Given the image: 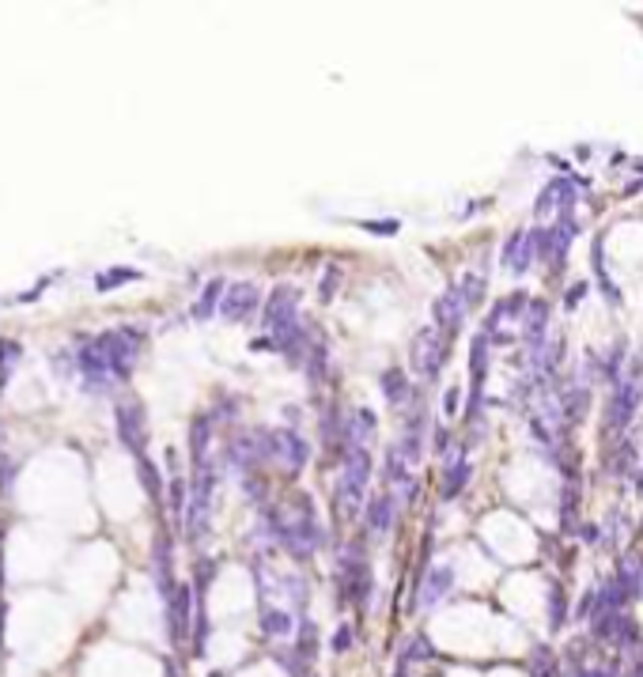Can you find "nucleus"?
I'll return each mask as SVG.
<instances>
[{"mask_svg": "<svg viewBox=\"0 0 643 677\" xmlns=\"http://www.w3.org/2000/svg\"><path fill=\"white\" fill-rule=\"evenodd\" d=\"M140 341H144L140 330H110V333H99L91 345L114 378H129V371H133L137 356H140Z\"/></svg>", "mask_w": 643, "mask_h": 677, "instance_id": "1", "label": "nucleus"}, {"mask_svg": "<svg viewBox=\"0 0 643 677\" xmlns=\"http://www.w3.org/2000/svg\"><path fill=\"white\" fill-rule=\"evenodd\" d=\"M579 235V224H575V216H560L557 224L549 227H533V238H538V261H545L552 272L564 269V261H568V246L572 238Z\"/></svg>", "mask_w": 643, "mask_h": 677, "instance_id": "2", "label": "nucleus"}, {"mask_svg": "<svg viewBox=\"0 0 643 677\" xmlns=\"http://www.w3.org/2000/svg\"><path fill=\"white\" fill-rule=\"evenodd\" d=\"M639 401H643V382L639 378H620L613 390H609V401H606V435L613 432L620 435L636 420L639 412Z\"/></svg>", "mask_w": 643, "mask_h": 677, "instance_id": "3", "label": "nucleus"}, {"mask_svg": "<svg viewBox=\"0 0 643 677\" xmlns=\"http://www.w3.org/2000/svg\"><path fill=\"white\" fill-rule=\"evenodd\" d=\"M299 299H303L299 288H291V284L272 288V296L265 299V311H261V325L269 330V337H280L299 325Z\"/></svg>", "mask_w": 643, "mask_h": 677, "instance_id": "4", "label": "nucleus"}, {"mask_svg": "<svg viewBox=\"0 0 643 677\" xmlns=\"http://www.w3.org/2000/svg\"><path fill=\"white\" fill-rule=\"evenodd\" d=\"M443 359H446V337L435 330V325L417 330V337H412V345H409L412 371H417L420 378H435V375H439V367H443Z\"/></svg>", "mask_w": 643, "mask_h": 677, "instance_id": "5", "label": "nucleus"}, {"mask_svg": "<svg viewBox=\"0 0 643 677\" xmlns=\"http://www.w3.org/2000/svg\"><path fill=\"white\" fill-rule=\"evenodd\" d=\"M265 451L269 458H280L288 469H303L311 462V443L296 428H277V432L265 428Z\"/></svg>", "mask_w": 643, "mask_h": 677, "instance_id": "6", "label": "nucleus"}, {"mask_svg": "<svg viewBox=\"0 0 643 677\" xmlns=\"http://www.w3.org/2000/svg\"><path fill=\"white\" fill-rule=\"evenodd\" d=\"M117 435H122V443L137 458H144L148 428H144V405H140V401H122V405H117Z\"/></svg>", "mask_w": 643, "mask_h": 677, "instance_id": "7", "label": "nucleus"}, {"mask_svg": "<svg viewBox=\"0 0 643 677\" xmlns=\"http://www.w3.org/2000/svg\"><path fill=\"white\" fill-rule=\"evenodd\" d=\"M575 201H579V193H575V182L572 178H552L549 185H541V193H538V204H533V212L541 216H549L552 209H557L560 216H568L575 209Z\"/></svg>", "mask_w": 643, "mask_h": 677, "instance_id": "8", "label": "nucleus"}, {"mask_svg": "<svg viewBox=\"0 0 643 677\" xmlns=\"http://www.w3.org/2000/svg\"><path fill=\"white\" fill-rule=\"evenodd\" d=\"M431 311H435V330H439L443 337H451L462 330V322H465V299H462V291H458V284L454 288H446L439 299L431 303Z\"/></svg>", "mask_w": 643, "mask_h": 677, "instance_id": "9", "label": "nucleus"}, {"mask_svg": "<svg viewBox=\"0 0 643 677\" xmlns=\"http://www.w3.org/2000/svg\"><path fill=\"white\" fill-rule=\"evenodd\" d=\"M261 432H265V428H261ZM261 432H238L235 439H231V446H227V458H231V462L243 469V473H257V465L269 458L265 443H257Z\"/></svg>", "mask_w": 643, "mask_h": 677, "instance_id": "10", "label": "nucleus"}, {"mask_svg": "<svg viewBox=\"0 0 643 677\" xmlns=\"http://www.w3.org/2000/svg\"><path fill=\"white\" fill-rule=\"evenodd\" d=\"M257 307H261V291L254 288V284L243 280V284H231V288H227V296L220 303V314L227 322H246Z\"/></svg>", "mask_w": 643, "mask_h": 677, "instance_id": "11", "label": "nucleus"}, {"mask_svg": "<svg viewBox=\"0 0 643 677\" xmlns=\"http://www.w3.org/2000/svg\"><path fill=\"white\" fill-rule=\"evenodd\" d=\"M533 258H538V238H533V231H511V238L504 243V258H499L504 269L522 277V272L533 265Z\"/></svg>", "mask_w": 643, "mask_h": 677, "instance_id": "12", "label": "nucleus"}, {"mask_svg": "<svg viewBox=\"0 0 643 677\" xmlns=\"http://www.w3.org/2000/svg\"><path fill=\"white\" fill-rule=\"evenodd\" d=\"M341 485L356 488V492H367V480H371V451L367 446H348V454L341 458Z\"/></svg>", "mask_w": 643, "mask_h": 677, "instance_id": "13", "label": "nucleus"}, {"mask_svg": "<svg viewBox=\"0 0 643 677\" xmlns=\"http://www.w3.org/2000/svg\"><path fill=\"white\" fill-rule=\"evenodd\" d=\"M375 435H378V412L367 405H356L348 412V446H367L371 451Z\"/></svg>", "mask_w": 643, "mask_h": 677, "instance_id": "14", "label": "nucleus"}, {"mask_svg": "<svg viewBox=\"0 0 643 677\" xmlns=\"http://www.w3.org/2000/svg\"><path fill=\"white\" fill-rule=\"evenodd\" d=\"M549 318H552L549 299H530V311H526V318H522V341H526L530 348H541V345H545Z\"/></svg>", "mask_w": 643, "mask_h": 677, "instance_id": "15", "label": "nucleus"}, {"mask_svg": "<svg viewBox=\"0 0 643 677\" xmlns=\"http://www.w3.org/2000/svg\"><path fill=\"white\" fill-rule=\"evenodd\" d=\"M394 511H398V499L390 496V492H378L375 499H367V507H364V522H367V530H371L375 538L390 533V526H394Z\"/></svg>", "mask_w": 643, "mask_h": 677, "instance_id": "16", "label": "nucleus"}, {"mask_svg": "<svg viewBox=\"0 0 643 677\" xmlns=\"http://www.w3.org/2000/svg\"><path fill=\"white\" fill-rule=\"evenodd\" d=\"M378 386H383L386 405H394V409H401V405H409V401H412V382H409V375L401 367H386L383 378H378Z\"/></svg>", "mask_w": 643, "mask_h": 677, "instance_id": "17", "label": "nucleus"}, {"mask_svg": "<svg viewBox=\"0 0 643 677\" xmlns=\"http://www.w3.org/2000/svg\"><path fill=\"white\" fill-rule=\"evenodd\" d=\"M303 371H307L311 386H322L325 371H330V345H325L322 333H314V341L307 345V359H303Z\"/></svg>", "mask_w": 643, "mask_h": 677, "instance_id": "18", "label": "nucleus"}, {"mask_svg": "<svg viewBox=\"0 0 643 677\" xmlns=\"http://www.w3.org/2000/svg\"><path fill=\"white\" fill-rule=\"evenodd\" d=\"M586 409H591V386H568L560 394V412H564V424H583L586 420Z\"/></svg>", "mask_w": 643, "mask_h": 677, "instance_id": "19", "label": "nucleus"}, {"mask_svg": "<svg viewBox=\"0 0 643 677\" xmlns=\"http://www.w3.org/2000/svg\"><path fill=\"white\" fill-rule=\"evenodd\" d=\"M470 473H473L470 458H454V462L446 465V473H443V488H439V496H443V499L462 496V492H465V485H470Z\"/></svg>", "mask_w": 643, "mask_h": 677, "instance_id": "20", "label": "nucleus"}, {"mask_svg": "<svg viewBox=\"0 0 643 677\" xmlns=\"http://www.w3.org/2000/svg\"><path fill=\"white\" fill-rule=\"evenodd\" d=\"M209 443H212V417H193L190 424V454H193V465H204V458H209Z\"/></svg>", "mask_w": 643, "mask_h": 677, "instance_id": "21", "label": "nucleus"}, {"mask_svg": "<svg viewBox=\"0 0 643 677\" xmlns=\"http://www.w3.org/2000/svg\"><path fill=\"white\" fill-rule=\"evenodd\" d=\"M488 352H492V337L481 330V333L473 337V345H470V375H473V390H481V386H485V375H488Z\"/></svg>", "mask_w": 643, "mask_h": 677, "instance_id": "22", "label": "nucleus"}, {"mask_svg": "<svg viewBox=\"0 0 643 677\" xmlns=\"http://www.w3.org/2000/svg\"><path fill=\"white\" fill-rule=\"evenodd\" d=\"M224 296H227V284H224L220 277H216V280H209V284H204V291H201V299L193 303V318H197V322L212 318V314H216V307H220V303H224Z\"/></svg>", "mask_w": 643, "mask_h": 677, "instance_id": "23", "label": "nucleus"}, {"mask_svg": "<svg viewBox=\"0 0 643 677\" xmlns=\"http://www.w3.org/2000/svg\"><path fill=\"white\" fill-rule=\"evenodd\" d=\"M575 511H579V488L568 480V485L560 488V530L564 533H579V519H575Z\"/></svg>", "mask_w": 643, "mask_h": 677, "instance_id": "24", "label": "nucleus"}, {"mask_svg": "<svg viewBox=\"0 0 643 677\" xmlns=\"http://www.w3.org/2000/svg\"><path fill=\"white\" fill-rule=\"evenodd\" d=\"M625 348H628V341H625V337H617L613 348H606V352H602V382H606V386H609V382L617 386V382L625 378V375H620V364H625V356H628Z\"/></svg>", "mask_w": 643, "mask_h": 677, "instance_id": "25", "label": "nucleus"}, {"mask_svg": "<svg viewBox=\"0 0 643 677\" xmlns=\"http://www.w3.org/2000/svg\"><path fill=\"white\" fill-rule=\"evenodd\" d=\"M485 277L481 272H465L462 280H458V291H462V299H465V311H473V307H481L485 303Z\"/></svg>", "mask_w": 643, "mask_h": 677, "instance_id": "26", "label": "nucleus"}, {"mask_svg": "<svg viewBox=\"0 0 643 677\" xmlns=\"http://www.w3.org/2000/svg\"><path fill=\"white\" fill-rule=\"evenodd\" d=\"M386 480H390V485H398V488L412 485L409 462H405V458H401V451H398V446H390V451H386Z\"/></svg>", "mask_w": 643, "mask_h": 677, "instance_id": "27", "label": "nucleus"}, {"mask_svg": "<svg viewBox=\"0 0 643 677\" xmlns=\"http://www.w3.org/2000/svg\"><path fill=\"white\" fill-rule=\"evenodd\" d=\"M632 462H636V446H632L628 439H620V443H617V454L606 458V469H609L613 477H625V473H636V469H632Z\"/></svg>", "mask_w": 643, "mask_h": 677, "instance_id": "28", "label": "nucleus"}, {"mask_svg": "<svg viewBox=\"0 0 643 677\" xmlns=\"http://www.w3.org/2000/svg\"><path fill=\"white\" fill-rule=\"evenodd\" d=\"M594 277H598V284H602V296H606V303H613V307H620V291H617V284L606 277V261H602V238L594 243Z\"/></svg>", "mask_w": 643, "mask_h": 677, "instance_id": "29", "label": "nucleus"}, {"mask_svg": "<svg viewBox=\"0 0 643 677\" xmlns=\"http://www.w3.org/2000/svg\"><path fill=\"white\" fill-rule=\"evenodd\" d=\"M156 572H159V586L170 598V538H167V533H159V538H156Z\"/></svg>", "mask_w": 643, "mask_h": 677, "instance_id": "30", "label": "nucleus"}, {"mask_svg": "<svg viewBox=\"0 0 643 677\" xmlns=\"http://www.w3.org/2000/svg\"><path fill=\"white\" fill-rule=\"evenodd\" d=\"M446 586H451V567H435L431 579H428V586H424V602H439Z\"/></svg>", "mask_w": 643, "mask_h": 677, "instance_id": "31", "label": "nucleus"}, {"mask_svg": "<svg viewBox=\"0 0 643 677\" xmlns=\"http://www.w3.org/2000/svg\"><path fill=\"white\" fill-rule=\"evenodd\" d=\"M186 617H190V591H186V586H178V591H174V636H182Z\"/></svg>", "mask_w": 643, "mask_h": 677, "instance_id": "32", "label": "nucleus"}, {"mask_svg": "<svg viewBox=\"0 0 643 677\" xmlns=\"http://www.w3.org/2000/svg\"><path fill=\"white\" fill-rule=\"evenodd\" d=\"M507 303V322H522V318H526V311H530V296H526V291H511V296L504 299Z\"/></svg>", "mask_w": 643, "mask_h": 677, "instance_id": "33", "label": "nucleus"}, {"mask_svg": "<svg viewBox=\"0 0 643 677\" xmlns=\"http://www.w3.org/2000/svg\"><path fill=\"white\" fill-rule=\"evenodd\" d=\"M170 511H174V519H182V515H186V480H182V477H174L170 480Z\"/></svg>", "mask_w": 643, "mask_h": 677, "instance_id": "34", "label": "nucleus"}, {"mask_svg": "<svg viewBox=\"0 0 643 677\" xmlns=\"http://www.w3.org/2000/svg\"><path fill=\"white\" fill-rule=\"evenodd\" d=\"M140 480H144L148 496H151V499H159V492H163V488H159V469L151 465L148 458H140Z\"/></svg>", "mask_w": 643, "mask_h": 677, "instance_id": "35", "label": "nucleus"}, {"mask_svg": "<svg viewBox=\"0 0 643 677\" xmlns=\"http://www.w3.org/2000/svg\"><path fill=\"white\" fill-rule=\"evenodd\" d=\"M140 272L137 269H114V272H103L99 277V291H110L114 284H125V280H137Z\"/></svg>", "mask_w": 643, "mask_h": 677, "instance_id": "36", "label": "nucleus"}, {"mask_svg": "<svg viewBox=\"0 0 643 677\" xmlns=\"http://www.w3.org/2000/svg\"><path fill=\"white\" fill-rule=\"evenodd\" d=\"M337 284H341V272H337V265H330V269H325V277H322V284H318V299L322 303H333Z\"/></svg>", "mask_w": 643, "mask_h": 677, "instance_id": "37", "label": "nucleus"}, {"mask_svg": "<svg viewBox=\"0 0 643 677\" xmlns=\"http://www.w3.org/2000/svg\"><path fill=\"white\" fill-rule=\"evenodd\" d=\"M359 227H364V231H371V235H398V231H401L398 220H359Z\"/></svg>", "mask_w": 643, "mask_h": 677, "instance_id": "38", "label": "nucleus"}, {"mask_svg": "<svg viewBox=\"0 0 643 677\" xmlns=\"http://www.w3.org/2000/svg\"><path fill=\"white\" fill-rule=\"evenodd\" d=\"M586 291H591V284H586V280H575L572 288H568V296H564V307L575 311V307H579V303L586 299Z\"/></svg>", "mask_w": 643, "mask_h": 677, "instance_id": "39", "label": "nucleus"}, {"mask_svg": "<svg viewBox=\"0 0 643 677\" xmlns=\"http://www.w3.org/2000/svg\"><path fill=\"white\" fill-rule=\"evenodd\" d=\"M458 409H462V390H458V386H451V390H446V394H443V412H446V417H458Z\"/></svg>", "mask_w": 643, "mask_h": 677, "instance_id": "40", "label": "nucleus"}, {"mask_svg": "<svg viewBox=\"0 0 643 677\" xmlns=\"http://www.w3.org/2000/svg\"><path fill=\"white\" fill-rule=\"evenodd\" d=\"M431 451L439 454V458H443V454H451V432H446L443 424H435V443H431Z\"/></svg>", "mask_w": 643, "mask_h": 677, "instance_id": "41", "label": "nucleus"}, {"mask_svg": "<svg viewBox=\"0 0 643 677\" xmlns=\"http://www.w3.org/2000/svg\"><path fill=\"white\" fill-rule=\"evenodd\" d=\"M598 533H602V530H598L594 522H583V526H579V538H583L586 545H594V541H598Z\"/></svg>", "mask_w": 643, "mask_h": 677, "instance_id": "42", "label": "nucleus"}, {"mask_svg": "<svg viewBox=\"0 0 643 677\" xmlns=\"http://www.w3.org/2000/svg\"><path fill=\"white\" fill-rule=\"evenodd\" d=\"M269 628H272V632H284V628H288V617H284V613H269Z\"/></svg>", "mask_w": 643, "mask_h": 677, "instance_id": "43", "label": "nucleus"}, {"mask_svg": "<svg viewBox=\"0 0 643 677\" xmlns=\"http://www.w3.org/2000/svg\"><path fill=\"white\" fill-rule=\"evenodd\" d=\"M636 496L643 499V469H636Z\"/></svg>", "mask_w": 643, "mask_h": 677, "instance_id": "44", "label": "nucleus"}]
</instances>
